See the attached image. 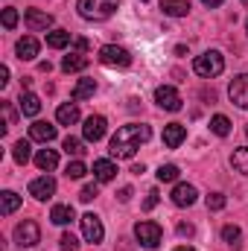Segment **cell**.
Returning <instances> with one entry per match:
<instances>
[{"instance_id": "obj_28", "label": "cell", "mask_w": 248, "mask_h": 251, "mask_svg": "<svg viewBox=\"0 0 248 251\" xmlns=\"http://www.w3.org/2000/svg\"><path fill=\"white\" fill-rule=\"evenodd\" d=\"M94 91H97L94 79H79V85L73 88V100H88V97H94Z\"/></svg>"}, {"instance_id": "obj_16", "label": "cell", "mask_w": 248, "mask_h": 251, "mask_svg": "<svg viewBox=\"0 0 248 251\" xmlns=\"http://www.w3.org/2000/svg\"><path fill=\"white\" fill-rule=\"evenodd\" d=\"M29 137L47 146L50 140H56V126H53V123H47V120H35V123L29 126Z\"/></svg>"}, {"instance_id": "obj_34", "label": "cell", "mask_w": 248, "mask_h": 251, "mask_svg": "<svg viewBox=\"0 0 248 251\" xmlns=\"http://www.w3.org/2000/svg\"><path fill=\"white\" fill-rule=\"evenodd\" d=\"M67 178H85V173H88V167L82 164V161H73V164H67Z\"/></svg>"}, {"instance_id": "obj_10", "label": "cell", "mask_w": 248, "mask_h": 251, "mask_svg": "<svg viewBox=\"0 0 248 251\" xmlns=\"http://www.w3.org/2000/svg\"><path fill=\"white\" fill-rule=\"evenodd\" d=\"M155 102L164 108V111H178L181 108V97L173 85H158L155 88Z\"/></svg>"}, {"instance_id": "obj_33", "label": "cell", "mask_w": 248, "mask_h": 251, "mask_svg": "<svg viewBox=\"0 0 248 251\" xmlns=\"http://www.w3.org/2000/svg\"><path fill=\"white\" fill-rule=\"evenodd\" d=\"M204 201H207V210H222V207L228 204V199H225V193H210V196H207Z\"/></svg>"}, {"instance_id": "obj_32", "label": "cell", "mask_w": 248, "mask_h": 251, "mask_svg": "<svg viewBox=\"0 0 248 251\" xmlns=\"http://www.w3.org/2000/svg\"><path fill=\"white\" fill-rule=\"evenodd\" d=\"M64 152H67V155H82V152H85V149H82V140H79V137H73V134H67V137H64Z\"/></svg>"}, {"instance_id": "obj_19", "label": "cell", "mask_w": 248, "mask_h": 251, "mask_svg": "<svg viewBox=\"0 0 248 251\" xmlns=\"http://www.w3.org/2000/svg\"><path fill=\"white\" fill-rule=\"evenodd\" d=\"M18 108H21V114H24V117H35V114L41 111V100H38L32 91H26V94H21Z\"/></svg>"}, {"instance_id": "obj_27", "label": "cell", "mask_w": 248, "mask_h": 251, "mask_svg": "<svg viewBox=\"0 0 248 251\" xmlns=\"http://www.w3.org/2000/svg\"><path fill=\"white\" fill-rule=\"evenodd\" d=\"M67 44H70V32H67V29H53V32H47V47L64 50Z\"/></svg>"}, {"instance_id": "obj_14", "label": "cell", "mask_w": 248, "mask_h": 251, "mask_svg": "<svg viewBox=\"0 0 248 251\" xmlns=\"http://www.w3.org/2000/svg\"><path fill=\"white\" fill-rule=\"evenodd\" d=\"M187 140V128L181 123H167L164 126V146L167 149H178Z\"/></svg>"}, {"instance_id": "obj_15", "label": "cell", "mask_w": 248, "mask_h": 251, "mask_svg": "<svg viewBox=\"0 0 248 251\" xmlns=\"http://www.w3.org/2000/svg\"><path fill=\"white\" fill-rule=\"evenodd\" d=\"M94 178H97L99 184L114 181V178H117V164H114L111 158H99V161H94Z\"/></svg>"}, {"instance_id": "obj_38", "label": "cell", "mask_w": 248, "mask_h": 251, "mask_svg": "<svg viewBox=\"0 0 248 251\" xmlns=\"http://www.w3.org/2000/svg\"><path fill=\"white\" fill-rule=\"evenodd\" d=\"M158 204V190H149L146 193V201H143V210H152Z\"/></svg>"}, {"instance_id": "obj_47", "label": "cell", "mask_w": 248, "mask_h": 251, "mask_svg": "<svg viewBox=\"0 0 248 251\" xmlns=\"http://www.w3.org/2000/svg\"><path fill=\"white\" fill-rule=\"evenodd\" d=\"M243 3H246V6H248V0H243Z\"/></svg>"}, {"instance_id": "obj_6", "label": "cell", "mask_w": 248, "mask_h": 251, "mask_svg": "<svg viewBox=\"0 0 248 251\" xmlns=\"http://www.w3.org/2000/svg\"><path fill=\"white\" fill-rule=\"evenodd\" d=\"M99 62L105 67H128L131 64V53L125 47H117V44H105L99 50Z\"/></svg>"}, {"instance_id": "obj_12", "label": "cell", "mask_w": 248, "mask_h": 251, "mask_svg": "<svg viewBox=\"0 0 248 251\" xmlns=\"http://www.w3.org/2000/svg\"><path fill=\"white\" fill-rule=\"evenodd\" d=\"M53 193H56V178H50V176H41V178L29 181V196L38 199V201L53 199Z\"/></svg>"}, {"instance_id": "obj_25", "label": "cell", "mask_w": 248, "mask_h": 251, "mask_svg": "<svg viewBox=\"0 0 248 251\" xmlns=\"http://www.w3.org/2000/svg\"><path fill=\"white\" fill-rule=\"evenodd\" d=\"M231 167H234L237 173L248 176V146H237V149H234V155H231Z\"/></svg>"}, {"instance_id": "obj_35", "label": "cell", "mask_w": 248, "mask_h": 251, "mask_svg": "<svg viewBox=\"0 0 248 251\" xmlns=\"http://www.w3.org/2000/svg\"><path fill=\"white\" fill-rule=\"evenodd\" d=\"M59 249H62V251H76V249H79V240H76L73 234H62V240H59Z\"/></svg>"}, {"instance_id": "obj_21", "label": "cell", "mask_w": 248, "mask_h": 251, "mask_svg": "<svg viewBox=\"0 0 248 251\" xmlns=\"http://www.w3.org/2000/svg\"><path fill=\"white\" fill-rule=\"evenodd\" d=\"M76 219V210L70 207V204H56L53 210H50V222L53 225H70Z\"/></svg>"}, {"instance_id": "obj_4", "label": "cell", "mask_w": 248, "mask_h": 251, "mask_svg": "<svg viewBox=\"0 0 248 251\" xmlns=\"http://www.w3.org/2000/svg\"><path fill=\"white\" fill-rule=\"evenodd\" d=\"M15 243H18L21 249L38 246V243H41V228H38V222H32V219L18 222V225H15Z\"/></svg>"}, {"instance_id": "obj_40", "label": "cell", "mask_w": 248, "mask_h": 251, "mask_svg": "<svg viewBox=\"0 0 248 251\" xmlns=\"http://www.w3.org/2000/svg\"><path fill=\"white\" fill-rule=\"evenodd\" d=\"M73 44H76V53H85V50L91 47V41H88V38H76Z\"/></svg>"}, {"instance_id": "obj_42", "label": "cell", "mask_w": 248, "mask_h": 251, "mask_svg": "<svg viewBox=\"0 0 248 251\" xmlns=\"http://www.w3.org/2000/svg\"><path fill=\"white\" fill-rule=\"evenodd\" d=\"M178 234H181V237H193V225H184V222H181V225H178Z\"/></svg>"}, {"instance_id": "obj_22", "label": "cell", "mask_w": 248, "mask_h": 251, "mask_svg": "<svg viewBox=\"0 0 248 251\" xmlns=\"http://www.w3.org/2000/svg\"><path fill=\"white\" fill-rule=\"evenodd\" d=\"M161 9L170 18H184L190 12V0H161Z\"/></svg>"}, {"instance_id": "obj_43", "label": "cell", "mask_w": 248, "mask_h": 251, "mask_svg": "<svg viewBox=\"0 0 248 251\" xmlns=\"http://www.w3.org/2000/svg\"><path fill=\"white\" fill-rule=\"evenodd\" d=\"M131 199V187H123L120 190V201H128Z\"/></svg>"}, {"instance_id": "obj_3", "label": "cell", "mask_w": 248, "mask_h": 251, "mask_svg": "<svg viewBox=\"0 0 248 251\" xmlns=\"http://www.w3.org/2000/svg\"><path fill=\"white\" fill-rule=\"evenodd\" d=\"M193 70L201 76V79H216L222 70H225V56L219 50H204L201 56H196Z\"/></svg>"}, {"instance_id": "obj_39", "label": "cell", "mask_w": 248, "mask_h": 251, "mask_svg": "<svg viewBox=\"0 0 248 251\" xmlns=\"http://www.w3.org/2000/svg\"><path fill=\"white\" fill-rule=\"evenodd\" d=\"M3 114H6V128H9V126L15 123V117H18L15 108H12V102H3Z\"/></svg>"}, {"instance_id": "obj_41", "label": "cell", "mask_w": 248, "mask_h": 251, "mask_svg": "<svg viewBox=\"0 0 248 251\" xmlns=\"http://www.w3.org/2000/svg\"><path fill=\"white\" fill-rule=\"evenodd\" d=\"M6 85H9V67L3 64L0 67V88H6Z\"/></svg>"}, {"instance_id": "obj_31", "label": "cell", "mask_w": 248, "mask_h": 251, "mask_svg": "<svg viewBox=\"0 0 248 251\" xmlns=\"http://www.w3.org/2000/svg\"><path fill=\"white\" fill-rule=\"evenodd\" d=\"M178 167L175 164H161L158 167V181H164V184H170V181H178Z\"/></svg>"}, {"instance_id": "obj_44", "label": "cell", "mask_w": 248, "mask_h": 251, "mask_svg": "<svg viewBox=\"0 0 248 251\" xmlns=\"http://www.w3.org/2000/svg\"><path fill=\"white\" fill-rule=\"evenodd\" d=\"M201 3H204V6H210V9H216V6H222L225 0H201Z\"/></svg>"}, {"instance_id": "obj_8", "label": "cell", "mask_w": 248, "mask_h": 251, "mask_svg": "<svg viewBox=\"0 0 248 251\" xmlns=\"http://www.w3.org/2000/svg\"><path fill=\"white\" fill-rule=\"evenodd\" d=\"M228 97L234 105H240L243 111H248V73L234 76V82L228 85Z\"/></svg>"}, {"instance_id": "obj_30", "label": "cell", "mask_w": 248, "mask_h": 251, "mask_svg": "<svg viewBox=\"0 0 248 251\" xmlns=\"http://www.w3.org/2000/svg\"><path fill=\"white\" fill-rule=\"evenodd\" d=\"M32 146H29V140H18L15 146H12V158L18 161V164H26L29 158H32V152H29Z\"/></svg>"}, {"instance_id": "obj_18", "label": "cell", "mask_w": 248, "mask_h": 251, "mask_svg": "<svg viewBox=\"0 0 248 251\" xmlns=\"http://www.w3.org/2000/svg\"><path fill=\"white\" fill-rule=\"evenodd\" d=\"M35 167L44 170V173H53L59 167V152L56 149H38L35 152Z\"/></svg>"}, {"instance_id": "obj_13", "label": "cell", "mask_w": 248, "mask_h": 251, "mask_svg": "<svg viewBox=\"0 0 248 251\" xmlns=\"http://www.w3.org/2000/svg\"><path fill=\"white\" fill-rule=\"evenodd\" d=\"M24 21H26V26L32 32H41V29H50L53 26V15L50 12H41V9H26Z\"/></svg>"}, {"instance_id": "obj_36", "label": "cell", "mask_w": 248, "mask_h": 251, "mask_svg": "<svg viewBox=\"0 0 248 251\" xmlns=\"http://www.w3.org/2000/svg\"><path fill=\"white\" fill-rule=\"evenodd\" d=\"M97 196H99V187H97V184H85V187H82V193H79V199H82L85 204H88V201H94Z\"/></svg>"}, {"instance_id": "obj_48", "label": "cell", "mask_w": 248, "mask_h": 251, "mask_svg": "<svg viewBox=\"0 0 248 251\" xmlns=\"http://www.w3.org/2000/svg\"><path fill=\"white\" fill-rule=\"evenodd\" d=\"M246 134H248V128H246Z\"/></svg>"}, {"instance_id": "obj_23", "label": "cell", "mask_w": 248, "mask_h": 251, "mask_svg": "<svg viewBox=\"0 0 248 251\" xmlns=\"http://www.w3.org/2000/svg\"><path fill=\"white\" fill-rule=\"evenodd\" d=\"M85 67H88V56H85V53H70V56L62 59L64 73H79V70H85Z\"/></svg>"}, {"instance_id": "obj_29", "label": "cell", "mask_w": 248, "mask_h": 251, "mask_svg": "<svg viewBox=\"0 0 248 251\" xmlns=\"http://www.w3.org/2000/svg\"><path fill=\"white\" fill-rule=\"evenodd\" d=\"M210 131H213L216 137H228V134H231V120H228L225 114H216V117L210 120Z\"/></svg>"}, {"instance_id": "obj_24", "label": "cell", "mask_w": 248, "mask_h": 251, "mask_svg": "<svg viewBox=\"0 0 248 251\" xmlns=\"http://www.w3.org/2000/svg\"><path fill=\"white\" fill-rule=\"evenodd\" d=\"M222 240H225V246L231 251L243 249V231H240L237 225H225V228H222Z\"/></svg>"}, {"instance_id": "obj_5", "label": "cell", "mask_w": 248, "mask_h": 251, "mask_svg": "<svg viewBox=\"0 0 248 251\" xmlns=\"http://www.w3.org/2000/svg\"><path fill=\"white\" fill-rule=\"evenodd\" d=\"M134 237H137V243H140L143 249H158L164 231H161L158 222H137V225H134Z\"/></svg>"}, {"instance_id": "obj_26", "label": "cell", "mask_w": 248, "mask_h": 251, "mask_svg": "<svg viewBox=\"0 0 248 251\" xmlns=\"http://www.w3.org/2000/svg\"><path fill=\"white\" fill-rule=\"evenodd\" d=\"M0 199H3V204H0V213H3V216H12V213L21 207V196H18V193H12V190H6Z\"/></svg>"}, {"instance_id": "obj_11", "label": "cell", "mask_w": 248, "mask_h": 251, "mask_svg": "<svg viewBox=\"0 0 248 251\" xmlns=\"http://www.w3.org/2000/svg\"><path fill=\"white\" fill-rule=\"evenodd\" d=\"M170 199H173L175 207H190V204H196L198 190L193 187V184H187V181H178V184L173 187V193H170Z\"/></svg>"}, {"instance_id": "obj_1", "label": "cell", "mask_w": 248, "mask_h": 251, "mask_svg": "<svg viewBox=\"0 0 248 251\" xmlns=\"http://www.w3.org/2000/svg\"><path fill=\"white\" fill-rule=\"evenodd\" d=\"M149 137H152V128H149L146 123H125V126H120V128L114 131L108 149H111L114 158L128 161V158H134V152H137Z\"/></svg>"}, {"instance_id": "obj_2", "label": "cell", "mask_w": 248, "mask_h": 251, "mask_svg": "<svg viewBox=\"0 0 248 251\" xmlns=\"http://www.w3.org/2000/svg\"><path fill=\"white\" fill-rule=\"evenodd\" d=\"M120 0H79L76 9L85 21H108L117 12Z\"/></svg>"}, {"instance_id": "obj_45", "label": "cell", "mask_w": 248, "mask_h": 251, "mask_svg": "<svg viewBox=\"0 0 248 251\" xmlns=\"http://www.w3.org/2000/svg\"><path fill=\"white\" fill-rule=\"evenodd\" d=\"M175 251H196V249H190V246H178Z\"/></svg>"}, {"instance_id": "obj_9", "label": "cell", "mask_w": 248, "mask_h": 251, "mask_svg": "<svg viewBox=\"0 0 248 251\" xmlns=\"http://www.w3.org/2000/svg\"><path fill=\"white\" fill-rule=\"evenodd\" d=\"M105 128H108V120L102 117V114H91L85 126H82V137L88 140V143H97V140H102L105 137Z\"/></svg>"}, {"instance_id": "obj_17", "label": "cell", "mask_w": 248, "mask_h": 251, "mask_svg": "<svg viewBox=\"0 0 248 251\" xmlns=\"http://www.w3.org/2000/svg\"><path fill=\"white\" fill-rule=\"evenodd\" d=\"M15 56H18L21 62H32V59L38 56V41H35L32 35L18 38V44H15Z\"/></svg>"}, {"instance_id": "obj_7", "label": "cell", "mask_w": 248, "mask_h": 251, "mask_svg": "<svg viewBox=\"0 0 248 251\" xmlns=\"http://www.w3.org/2000/svg\"><path fill=\"white\" fill-rule=\"evenodd\" d=\"M79 222H82V237H85L91 246L102 243V237H105V228H102V219H99L97 213H85Z\"/></svg>"}, {"instance_id": "obj_46", "label": "cell", "mask_w": 248, "mask_h": 251, "mask_svg": "<svg viewBox=\"0 0 248 251\" xmlns=\"http://www.w3.org/2000/svg\"><path fill=\"white\" fill-rule=\"evenodd\" d=\"M246 32H248V21H246Z\"/></svg>"}, {"instance_id": "obj_37", "label": "cell", "mask_w": 248, "mask_h": 251, "mask_svg": "<svg viewBox=\"0 0 248 251\" xmlns=\"http://www.w3.org/2000/svg\"><path fill=\"white\" fill-rule=\"evenodd\" d=\"M15 24H18V12L15 9H3V26L6 29H15Z\"/></svg>"}, {"instance_id": "obj_20", "label": "cell", "mask_w": 248, "mask_h": 251, "mask_svg": "<svg viewBox=\"0 0 248 251\" xmlns=\"http://www.w3.org/2000/svg\"><path fill=\"white\" fill-rule=\"evenodd\" d=\"M56 120H59L62 126L79 123V105H76V102H62L59 111H56Z\"/></svg>"}]
</instances>
